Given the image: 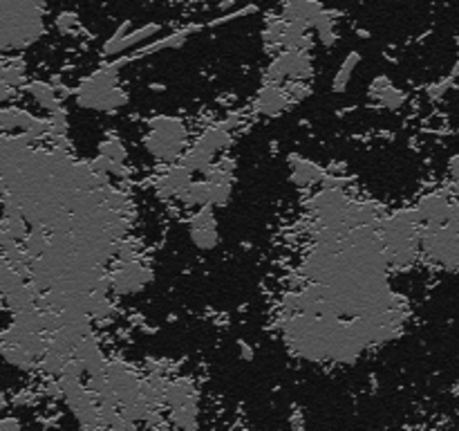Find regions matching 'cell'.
<instances>
[{
	"label": "cell",
	"mask_w": 459,
	"mask_h": 431,
	"mask_svg": "<svg viewBox=\"0 0 459 431\" xmlns=\"http://www.w3.org/2000/svg\"><path fill=\"white\" fill-rule=\"evenodd\" d=\"M213 157H215L213 153L204 151V148H200L193 144L191 148H186V151H184V155L179 157V162H184V164H186L193 173H204V171L213 164Z\"/></svg>",
	"instance_id": "obj_24"
},
{
	"label": "cell",
	"mask_w": 459,
	"mask_h": 431,
	"mask_svg": "<svg viewBox=\"0 0 459 431\" xmlns=\"http://www.w3.org/2000/svg\"><path fill=\"white\" fill-rule=\"evenodd\" d=\"M359 61H361V54L350 52L348 58L341 63L339 72H336L334 81H332V90H334V92H343V90L348 88L350 79H352V72H354V67L359 66Z\"/></svg>",
	"instance_id": "obj_30"
},
{
	"label": "cell",
	"mask_w": 459,
	"mask_h": 431,
	"mask_svg": "<svg viewBox=\"0 0 459 431\" xmlns=\"http://www.w3.org/2000/svg\"><path fill=\"white\" fill-rule=\"evenodd\" d=\"M117 308L110 299H108V292L92 290L90 292V317L97 319V321H106V319L115 317Z\"/></svg>",
	"instance_id": "obj_23"
},
{
	"label": "cell",
	"mask_w": 459,
	"mask_h": 431,
	"mask_svg": "<svg viewBox=\"0 0 459 431\" xmlns=\"http://www.w3.org/2000/svg\"><path fill=\"white\" fill-rule=\"evenodd\" d=\"M287 160H290V169H291V173H290L291 184L299 189H309L312 184L321 182L327 173V171L323 169V166H318L316 162L305 160V157L296 155V153H291Z\"/></svg>",
	"instance_id": "obj_12"
},
{
	"label": "cell",
	"mask_w": 459,
	"mask_h": 431,
	"mask_svg": "<svg viewBox=\"0 0 459 431\" xmlns=\"http://www.w3.org/2000/svg\"><path fill=\"white\" fill-rule=\"evenodd\" d=\"M3 357L4 362L21 368V371H34L36 359H39L36 355H31L30 350H25L22 346H16V344H3Z\"/></svg>",
	"instance_id": "obj_22"
},
{
	"label": "cell",
	"mask_w": 459,
	"mask_h": 431,
	"mask_svg": "<svg viewBox=\"0 0 459 431\" xmlns=\"http://www.w3.org/2000/svg\"><path fill=\"white\" fill-rule=\"evenodd\" d=\"M175 198H178L184 207H193V209H200V207L211 205L209 180H197V182L193 180V182L188 184V187H184Z\"/></svg>",
	"instance_id": "obj_19"
},
{
	"label": "cell",
	"mask_w": 459,
	"mask_h": 431,
	"mask_svg": "<svg viewBox=\"0 0 459 431\" xmlns=\"http://www.w3.org/2000/svg\"><path fill=\"white\" fill-rule=\"evenodd\" d=\"M188 39V31L182 30V31H173L170 36H166V39L157 40V43L148 45V48H143L142 52L137 54V57H148V54L157 52V49H175V48H182L184 43H186Z\"/></svg>",
	"instance_id": "obj_33"
},
{
	"label": "cell",
	"mask_w": 459,
	"mask_h": 431,
	"mask_svg": "<svg viewBox=\"0 0 459 431\" xmlns=\"http://www.w3.org/2000/svg\"><path fill=\"white\" fill-rule=\"evenodd\" d=\"M421 251L430 263L459 269V224H421Z\"/></svg>",
	"instance_id": "obj_4"
},
{
	"label": "cell",
	"mask_w": 459,
	"mask_h": 431,
	"mask_svg": "<svg viewBox=\"0 0 459 431\" xmlns=\"http://www.w3.org/2000/svg\"><path fill=\"white\" fill-rule=\"evenodd\" d=\"M321 12L323 4L318 0H282V16L307 27H314V21Z\"/></svg>",
	"instance_id": "obj_15"
},
{
	"label": "cell",
	"mask_w": 459,
	"mask_h": 431,
	"mask_svg": "<svg viewBox=\"0 0 459 431\" xmlns=\"http://www.w3.org/2000/svg\"><path fill=\"white\" fill-rule=\"evenodd\" d=\"M366 348H368L366 341L352 330L350 323H345V326H341L339 330H336L334 339H332L330 359H334V362H341V364H354L359 357H361V353Z\"/></svg>",
	"instance_id": "obj_8"
},
{
	"label": "cell",
	"mask_w": 459,
	"mask_h": 431,
	"mask_svg": "<svg viewBox=\"0 0 459 431\" xmlns=\"http://www.w3.org/2000/svg\"><path fill=\"white\" fill-rule=\"evenodd\" d=\"M67 359H70V355L61 353V350L54 348V346L49 344L48 353H45L43 357L39 359V368L45 373V375L58 377V375H61V373H63V368H65Z\"/></svg>",
	"instance_id": "obj_25"
},
{
	"label": "cell",
	"mask_w": 459,
	"mask_h": 431,
	"mask_svg": "<svg viewBox=\"0 0 459 431\" xmlns=\"http://www.w3.org/2000/svg\"><path fill=\"white\" fill-rule=\"evenodd\" d=\"M287 79H290V76H287L285 67H282V63L278 61V57L273 58L267 67H264L263 85H285Z\"/></svg>",
	"instance_id": "obj_35"
},
{
	"label": "cell",
	"mask_w": 459,
	"mask_h": 431,
	"mask_svg": "<svg viewBox=\"0 0 459 431\" xmlns=\"http://www.w3.org/2000/svg\"><path fill=\"white\" fill-rule=\"evenodd\" d=\"M211 184V205L227 207L231 200L233 182H209Z\"/></svg>",
	"instance_id": "obj_36"
},
{
	"label": "cell",
	"mask_w": 459,
	"mask_h": 431,
	"mask_svg": "<svg viewBox=\"0 0 459 431\" xmlns=\"http://www.w3.org/2000/svg\"><path fill=\"white\" fill-rule=\"evenodd\" d=\"M160 30H161L160 25L139 27V30H134V31H130V34L121 36V39L117 40V43H106V45H103V54H106V57H110V54H119V52H124V49L134 48V45L142 43V40H146V39H151V36H155Z\"/></svg>",
	"instance_id": "obj_20"
},
{
	"label": "cell",
	"mask_w": 459,
	"mask_h": 431,
	"mask_svg": "<svg viewBox=\"0 0 459 431\" xmlns=\"http://www.w3.org/2000/svg\"><path fill=\"white\" fill-rule=\"evenodd\" d=\"M74 22H76V13H70V12L61 13V16L56 18V27H58V30H61V31H70Z\"/></svg>",
	"instance_id": "obj_41"
},
{
	"label": "cell",
	"mask_w": 459,
	"mask_h": 431,
	"mask_svg": "<svg viewBox=\"0 0 459 431\" xmlns=\"http://www.w3.org/2000/svg\"><path fill=\"white\" fill-rule=\"evenodd\" d=\"M448 173H451L453 187H455V191L459 193V155L453 157V160L448 162Z\"/></svg>",
	"instance_id": "obj_42"
},
{
	"label": "cell",
	"mask_w": 459,
	"mask_h": 431,
	"mask_svg": "<svg viewBox=\"0 0 459 431\" xmlns=\"http://www.w3.org/2000/svg\"><path fill=\"white\" fill-rule=\"evenodd\" d=\"M99 153H101V155L112 157V160L117 162L128 160V151H126L124 142H121L119 137H115V135H108V137L99 144Z\"/></svg>",
	"instance_id": "obj_34"
},
{
	"label": "cell",
	"mask_w": 459,
	"mask_h": 431,
	"mask_svg": "<svg viewBox=\"0 0 459 431\" xmlns=\"http://www.w3.org/2000/svg\"><path fill=\"white\" fill-rule=\"evenodd\" d=\"M43 395L45 398H49V400H63L65 398V391H63V384H61V380H48L43 384Z\"/></svg>",
	"instance_id": "obj_38"
},
{
	"label": "cell",
	"mask_w": 459,
	"mask_h": 431,
	"mask_svg": "<svg viewBox=\"0 0 459 431\" xmlns=\"http://www.w3.org/2000/svg\"><path fill=\"white\" fill-rule=\"evenodd\" d=\"M119 66L108 63L106 67L97 70L79 84L74 90V101L85 110H103L115 112L128 103V92L119 88Z\"/></svg>",
	"instance_id": "obj_2"
},
{
	"label": "cell",
	"mask_w": 459,
	"mask_h": 431,
	"mask_svg": "<svg viewBox=\"0 0 459 431\" xmlns=\"http://www.w3.org/2000/svg\"><path fill=\"white\" fill-rule=\"evenodd\" d=\"M74 355L76 359H79L81 364H90L92 362V359H97V357H101L103 355V350H101V346H99V339L94 335H85L83 339L79 341V344H76V348H74Z\"/></svg>",
	"instance_id": "obj_32"
},
{
	"label": "cell",
	"mask_w": 459,
	"mask_h": 431,
	"mask_svg": "<svg viewBox=\"0 0 459 431\" xmlns=\"http://www.w3.org/2000/svg\"><path fill=\"white\" fill-rule=\"evenodd\" d=\"M350 182H352V180L345 178V175H341V173H330V171H327L325 178L321 180L323 187H327V189H345Z\"/></svg>",
	"instance_id": "obj_39"
},
{
	"label": "cell",
	"mask_w": 459,
	"mask_h": 431,
	"mask_svg": "<svg viewBox=\"0 0 459 431\" xmlns=\"http://www.w3.org/2000/svg\"><path fill=\"white\" fill-rule=\"evenodd\" d=\"M49 121H52V130H49V137L56 139V137H67V128H70V124H67V112L63 110H56L49 115Z\"/></svg>",
	"instance_id": "obj_37"
},
{
	"label": "cell",
	"mask_w": 459,
	"mask_h": 431,
	"mask_svg": "<svg viewBox=\"0 0 459 431\" xmlns=\"http://www.w3.org/2000/svg\"><path fill=\"white\" fill-rule=\"evenodd\" d=\"M117 259H119V260H133V259H137V251H134V247L130 245V242L117 241Z\"/></svg>",
	"instance_id": "obj_40"
},
{
	"label": "cell",
	"mask_w": 459,
	"mask_h": 431,
	"mask_svg": "<svg viewBox=\"0 0 459 431\" xmlns=\"http://www.w3.org/2000/svg\"><path fill=\"white\" fill-rule=\"evenodd\" d=\"M166 407L170 425L179 429L197 427V391L188 380H173L166 384Z\"/></svg>",
	"instance_id": "obj_5"
},
{
	"label": "cell",
	"mask_w": 459,
	"mask_h": 431,
	"mask_svg": "<svg viewBox=\"0 0 459 431\" xmlns=\"http://www.w3.org/2000/svg\"><path fill=\"white\" fill-rule=\"evenodd\" d=\"M0 84L21 88L25 84V61L22 58H7L3 63V70H0Z\"/></svg>",
	"instance_id": "obj_28"
},
{
	"label": "cell",
	"mask_w": 459,
	"mask_h": 431,
	"mask_svg": "<svg viewBox=\"0 0 459 431\" xmlns=\"http://www.w3.org/2000/svg\"><path fill=\"white\" fill-rule=\"evenodd\" d=\"M231 142H233L231 130L224 128L222 124H218V126H211V128H206L204 133L197 137L195 146H200V148H204V151L218 155L220 151H224V148L231 146Z\"/></svg>",
	"instance_id": "obj_18"
},
{
	"label": "cell",
	"mask_w": 459,
	"mask_h": 431,
	"mask_svg": "<svg viewBox=\"0 0 459 431\" xmlns=\"http://www.w3.org/2000/svg\"><path fill=\"white\" fill-rule=\"evenodd\" d=\"M90 164H92V169L99 171V173L112 175V178H128V166H126V162H117L112 160V157L101 155V153H99Z\"/></svg>",
	"instance_id": "obj_31"
},
{
	"label": "cell",
	"mask_w": 459,
	"mask_h": 431,
	"mask_svg": "<svg viewBox=\"0 0 459 431\" xmlns=\"http://www.w3.org/2000/svg\"><path fill=\"white\" fill-rule=\"evenodd\" d=\"M36 117L22 108H3L0 110V128L3 133H13V130H30Z\"/></svg>",
	"instance_id": "obj_21"
},
{
	"label": "cell",
	"mask_w": 459,
	"mask_h": 431,
	"mask_svg": "<svg viewBox=\"0 0 459 431\" xmlns=\"http://www.w3.org/2000/svg\"><path fill=\"white\" fill-rule=\"evenodd\" d=\"M21 429V422L16 420V418H4V420H0V431H18Z\"/></svg>",
	"instance_id": "obj_43"
},
{
	"label": "cell",
	"mask_w": 459,
	"mask_h": 431,
	"mask_svg": "<svg viewBox=\"0 0 459 431\" xmlns=\"http://www.w3.org/2000/svg\"><path fill=\"white\" fill-rule=\"evenodd\" d=\"M278 61L282 63L290 79L307 81L314 75V61L307 52H300V49H282L278 54Z\"/></svg>",
	"instance_id": "obj_13"
},
{
	"label": "cell",
	"mask_w": 459,
	"mask_h": 431,
	"mask_svg": "<svg viewBox=\"0 0 459 431\" xmlns=\"http://www.w3.org/2000/svg\"><path fill=\"white\" fill-rule=\"evenodd\" d=\"M155 274L148 265L139 263L137 259L133 260H119L115 268L110 269V281L112 292L126 296V295H137V292L146 290L152 283Z\"/></svg>",
	"instance_id": "obj_6"
},
{
	"label": "cell",
	"mask_w": 459,
	"mask_h": 431,
	"mask_svg": "<svg viewBox=\"0 0 459 431\" xmlns=\"http://www.w3.org/2000/svg\"><path fill=\"white\" fill-rule=\"evenodd\" d=\"M291 103L296 101L287 92L285 85H263V90L255 97L254 110L263 117H278L285 110H290Z\"/></svg>",
	"instance_id": "obj_10"
},
{
	"label": "cell",
	"mask_w": 459,
	"mask_h": 431,
	"mask_svg": "<svg viewBox=\"0 0 459 431\" xmlns=\"http://www.w3.org/2000/svg\"><path fill=\"white\" fill-rule=\"evenodd\" d=\"M341 326H343L341 323V314L336 312H294L287 314L281 323L282 335H285V341L290 344V348L299 357L307 359V362L330 359L332 339H334L336 330Z\"/></svg>",
	"instance_id": "obj_1"
},
{
	"label": "cell",
	"mask_w": 459,
	"mask_h": 431,
	"mask_svg": "<svg viewBox=\"0 0 459 431\" xmlns=\"http://www.w3.org/2000/svg\"><path fill=\"white\" fill-rule=\"evenodd\" d=\"M309 31H312V27L303 25V22L287 21L282 49H300V52H309V49L314 48V39Z\"/></svg>",
	"instance_id": "obj_17"
},
{
	"label": "cell",
	"mask_w": 459,
	"mask_h": 431,
	"mask_svg": "<svg viewBox=\"0 0 459 431\" xmlns=\"http://www.w3.org/2000/svg\"><path fill=\"white\" fill-rule=\"evenodd\" d=\"M240 355H242V359H245V362H251V359H254V350H251L249 346L245 344V341H240Z\"/></svg>",
	"instance_id": "obj_44"
},
{
	"label": "cell",
	"mask_w": 459,
	"mask_h": 431,
	"mask_svg": "<svg viewBox=\"0 0 459 431\" xmlns=\"http://www.w3.org/2000/svg\"><path fill=\"white\" fill-rule=\"evenodd\" d=\"M453 207H455V200L444 191L426 193L417 202V209H420L424 224H448L451 223Z\"/></svg>",
	"instance_id": "obj_9"
},
{
	"label": "cell",
	"mask_w": 459,
	"mask_h": 431,
	"mask_svg": "<svg viewBox=\"0 0 459 431\" xmlns=\"http://www.w3.org/2000/svg\"><path fill=\"white\" fill-rule=\"evenodd\" d=\"M370 97L377 99V103L388 108V110H399V108L408 101V94L403 92V90L394 88V85L390 84L388 76H377V79L372 81Z\"/></svg>",
	"instance_id": "obj_14"
},
{
	"label": "cell",
	"mask_w": 459,
	"mask_h": 431,
	"mask_svg": "<svg viewBox=\"0 0 459 431\" xmlns=\"http://www.w3.org/2000/svg\"><path fill=\"white\" fill-rule=\"evenodd\" d=\"M25 90L36 99V103H39L43 110L49 112V115L63 108V99L61 94L56 92V88H54V84H48V81H31V84L25 85Z\"/></svg>",
	"instance_id": "obj_16"
},
{
	"label": "cell",
	"mask_w": 459,
	"mask_h": 431,
	"mask_svg": "<svg viewBox=\"0 0 459 431\" xmlns=\"http://www.w3.org/2000/svg\"><path fill=\"white\" fill-rule=\"evenodd\" d=\"M188 236L191 242L200 251H211L220 245L218 218H215V207L204 205L191 216L188 220Z\"/></svg>",
	"instance_id": "obj_7"
},
{
	"label": "cell",
	"mask_w": 459,
	"mask_h": 431,
	"mask_svg": "<svg viewBox=\"0 0 459 431\" xmlns=\"http://www.w3.org/2000/svg\"><path fill=\"white\" fill-rule=\"evenodd\" d=\"M287 30V18L285 16H272L267 18V25L263 30V39L267 48H282Z\"/></svg>",
	"instance_id": "obj_27"
},
{
	"label": "cell",
	"mask_w": 459,
	"mask_h": 431,
	"mask_svg": "<svg viewBox=\"0 0 459 431\" xmlns=\"http://www.w3.org/2000/svg\"><path fill=\"white\" fill-rule=\"evenodd\" d=\"M193 171L188 169L184 162H173L169 164L166 173L161 178H157L155 182V193L160 200H169V198H175L184 187L193 182Z\"/></svg>",
	"instance_id": "obj_11"
},
{
	"label": "cell",
	"mask_w": 459,
	"mask_h": 431,
	"mask_svg": "<svg viewBox=\"0 0 459 431\" xmlns=\"http://www.w3.org/2000/svg\"><path fill=\"white\" fill-rule=\"evenodd\" d=\"M314 31H316L318 40H321L325 48H332V45L336 43V27H334V13L327 12V9H323L321 13L316 16V21H314Z\"/></svg>",
	"instance_id": "obj_26"
},
{
	"label": "cell",
	"mask_w": 459,
	"mask_h": 431,
	"mask_svg": "<svg viewBox=\"0 0 459 431\" xmlns=\"http://www.w3.org/2000/svg\"><path fill=\"white\" fill-rule=\"evenodd\" d=\"M143 148L157 162L173 164L186 151V128L178 117L157 115L148 121V133L143 135Z\"/></svg>",
	"instance_id": "obj_3"
},
{
	"label": "cell",
	"mask_w": 459,
	"mask_h": 431,
	"mask_svg": "<svg viewBox=\"0 0 459 431\" xmlns=\"http://www.w3.org/2000/svg\"><path fill=\"white\" fill-rule=\"evenodd\" d=\"M49 241H52V238H48L43 227H40V224H34V229H31L25 236V241H22V247H25V251L31 259H39V256H43L45 251H48Z\"/></svg>",
	"instance_id": "obj_29"
}]
</instances>
